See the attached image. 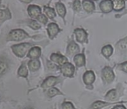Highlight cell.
Wrapping results in <instances>:
<instances>
[{
    "label": "cell",
    "mask_w": 127,
    "mask_h": 109,
    "mask_svg": "<svg viewBox=\"0 0 127 109\" xmlns=\"http://www.w3.org/2000/svg\"><path fill=\"white\" fill-rule=\"evenodd\" d=\"M122 70H124L125 72H127V62L124 63H122Z\"/></svg>",
    "instance_id": "obj_31"
},
{
    "label": "cell",
    "mask_w": 127,
    "mask_h": 109,
    "mask_svg": "<svg viewBox=\"0 0 127 109\" xmlns=\"http://www.w3.org/2000/svg\"><path fill=\"white\" fill-rule=\"evenodd\" d=\"M28 66L29 70L31 71H36L40 67V62L39 60L37 59H34L31 60L28 63Z\"/></svg>",
    "instance_id": "obj_17"
},
{
    "label": "cell",
    "mask_w": 127,
    "mask_h": 109,
    "mask_svg": "<svg viewBox=\"0 0 127 109\" xmlns=\"http://www.w3.org/2000/svg\"><path fill=\"white\" fill-rule=\"evenodd\" d=\"M73 8L75 11H80L81 10V3L79 0H75L74 3H73Z\"/></svg>",
    "instance_id": "obj_26"
},
{
    "label": "cell",
    "mask_w": 127,
    "mask_h": 109,
    "mask_svg": "<svg viewBox=\"0 0 127 109\" xmlns=\"http://www.w3.org/2000/svg\"><path fill=\"white\" fill-rule=\"evenodd\" d=\"M102 75H103V78H104V80L107 83H111L115 77L113 70L109 67H105L104 68L102 72Z\"/></svg>",
    "instance_id": "obj_4"
},
{
    "label": "cell",
    "mask_w": 127,
    "mask_h": 109,
    "mask_svg": "<svg viewBox=\"0 0 127 109\" xmlns=\"http://www.w3.org/2000/svg\"><path fill=\"white\" fill-rule=\"evenodd\" d=\"M124 1H126V0H124Z\"/></svg>",
    "instance_id": "obj_35"
},
{
    "label": "cell",
    "mask_w": 127,
    "mask_h": 109,
    "mask_svg": "<svg viewBox=\"0 0 127 109\" xmlns=\"http://www.w3.org/2000/svg\"><path fill=\"white\" fill-rule=\"evenodd\" d=\"M44 11H45V12H46V14H47V16L50 18H53L55 16V15H56L55 10H54L53 8L45 6V7H44Z\"/></svg>",
    "instance_id": "obj_21"
},
{
    "label": "cell",
    "mask_w": 127,
    "mask_h": 109,
    "mask_svg": "<svg viewBox=\"0 0 127 109\" xmlns=\"http://www.w3.org/2000/svg\"><path fill=\"white\" fill-rule=\"evenodd\" d=\"M47 30H48V36H49L50 38L52 39L59 32L60 29L59 28V27H58L57 24L55 23H50L48 25Z\"/></svg>",
    "instance_id": "obj_7"
},
{
    "label": "cell",
    "mask_w": 127,
    "mask_h": 109,
    "mask_svg": "<svg viewBox=\"0 0 127 109\" xmlns=\"http://www.w3.org/2000/svg\"><path fill=\"white\" fill-rule=\"evenodd\" d=\"M56 8H57V10L59 16H61L62 18H64L65 14H66V8H65V5L61 3H57L56 4Z\"/></svg>",
    "instance_id": "obj_18"
},
{
    "label": "cell",
    "mask_w": 127,
    "mask_h": 109,
    "mask_svg": "<svg viewBox=\"0 0 127 109\" xmlns=\"http://www.w3.org/2000/svg\"><path fill=\"white\" fill-rule=\"evenodd\" d=\"M75 38L79 42L84 43L87 41V36L88 34L83 29H76L75 30Z\"/></svg>",
    "instance_id": "obj_5"
},
{
    "label": "cell",
    "mask_w": 127,
    "mask_h": 109,
    "mask_svg": "<svg viewBox=\"0 0 127 109\" xmlns=\"http://www.w3.org/2000/svg\"><path fill=\"white\" fill-rule=\"evenodd\" d=\"M32 45L33 44H29V43L16 44V45H14L12 47V49L16 55H17L20 57H23L29 51Z\"/></svg>",
    "instance_id": "obj_1"
},
{
    "label": "cell",
    "mask_w": 127,
    "mask_h": 109,
    "mask_svg": "<svg viewBox=\"0 0 127 109\" xmlns=\"http://www.w3.org/2000/svg\"><path fill=\"white\" fill-rule=\"evenodd\" d=\"M6 68H7V65H6V63L1 61V74L3 73V72H5Z\"/></svg>",
    "instance_id": "obj_30"
},
{
    "label": "cell",
    "mask_w": 127,
    "mask_h": 109,
    "mask_svg": "<svg viewBox=\"0 0 127 109\" xmlns=\"http://www.w3.org/2000/svg\"><path fill=\"white\" fill-rule=\"evenodd\" d=\"M58 82V78L55 76H49L42 83V87L43 88H49L52 87Z\"/></svg>",
    "instance_id": "obj_11"
},
{
    "label": "cell",
    "mask_w": 127,
    "mask_h": 109,
    "mask_svg": "<svg viewBox=\"0 0 127 109\" xmlns=\"http://www.w3.org/2000/svg\"><path fill=\"white\" fill-rule=\"evenodd\" d=\"M63 109H73L74 107L73 106V104L71 102H64L62 105Z\"/></svg>",
    "instance_id": "obj_29"
},
{
    "label": "cell",
    "mask_w": 127,
    "mask_h": 109,
    "mask_svg": "<svg viewBox=\"0 0 127 109\" xmlns=\"http://www.w3.org/2000/svg\"><path fill=\"white\" fill-rule=\"evenodd\" d=\"M82 5L83 8L86 11H87L88 12H91L95 10V4L93 2V1L91 0H84L82 2Z\"/></svg>",
    "instance_id": "obj_14"
},
{
    "label": "cell",
    "mask_w": 127,
    "mask_h": 109,
    "mask_svg": "<svg viewBox=\"0 0 127 109\" xmlns=\"http://www.w3.org/2000/svg\"><path fill=\"white\" fill-rule=\"evenodd\" d=\"M114 109H126L125 107H123V106H116V107H114Z\"/></svg>",
    "instance_id": "obj_32"
},
{
    "label": "cell",
    "mask_w": 127,
    "mask_h": 109,
    "mask_svg": "<svg viewBox=\"0 0 127 109\" xmlns=\"http://www.w3.org/2000/svg\"><path fill=\"white\" fill-rule=\"evenodd\" d=\"M93 1H96V0H93Z\"/></svg>",
    "instance_id": "obj_34"
},
{
    "label": "cell",
    "mask_w": 127,
    "mask_h": 109,
    "mask_svg": "<svg viewBox=\"0 0 127 109\" xmlns=\"http://www.w3.org/2000/svg\"><path fill=\"white\" fill-rule=\"evenodd\" d=\"M18 74L20 76H23V77H27L28 75V71H27V68L26 65H25V63H23L20 68L18 69Z\"/></svg>",
    "instance_id": "obj_20"
},
{
    "label": "cell",
    "mask_w": 127,
    "mask_h": 109,
    "mask_svg": "<svg viewBox=\"0 0 127 109\" xmlns=\"http://www.w3.org/2000/svg\"><path fill=\"white\" fill-rule=\"evenodd\" d=\"M10 17L11 14L10 13V12L8 10L1 11V23H3L6 19L10 18Z\"/></svg>",
    "instance_id": "obj_22"
},
{
    "label": "cell",
    "mask_w": 127,
    "mask_h": 109,
    "mask_svg": "<svg viewBox=\"0 0 127 109\" xmlns=\"http://www.w3.org/2000/svg\"><path fill=\"white\" fill-rule=\"evenodd\" d=\"M21 1L25 3H29V2H31L32 0H21Z\"/></svg>",
    "instance_id": "obj_33"
},
{
    "label": "cell",
    "mask_w": 127,
    "mask_h": 109,
    "mask_svg": "<svg viewBox=\"0 0 127 109\" xmlns=\"http://www.w3.org/2000/svg\"><path fill=\"white\" fill-rule=\"evenodd\" d=\"M37 19L39 21V22H41L42 23H44V24H46L48 22V18L46 16L44 15V14H40V15L37 18Z\"/></svg>",
    "instance_id": "obj_28"
},
{
    "label": "cell",
    "mask_w": 127,
    "mask_h": 109,
    "mask_svg": "<svg viewBox=\"0 0 127 109\" xmlns=\"http://www.w3.org/2000/svg\"><path fill=\"white\" fill-rule=\"evenodd\" d=\"M74 62L75 65L80 67L85 65V57L83 54H78L74 57Z\"/></svg>",
    "instance_id": "obj_15"
},
{
    "label": "cell",
    "mask_w": 127,
    "mask_h": 109,
    "mask_svg": "<svg viewBox=\"0 0 127 109\" xmlns=\"http://www.w3.org/2000/svg\"><path fill=\"white\" fill-rule=\"evenodd\" d=\"M41 55V49L39 47H33L29 50L28 53V57L32 59H37Z\"/></svg>",
    "instance_id": "obj_13"
},
{
    "label": "cell",
    "mask_w": 127,
    "mask_h": 109,
    "mask_svg": "<svg viewBox=\"0 0 127 109\" xmlns=\"http://www.w3.org/2000/svg\"><path fill=\"white\" fill-rule=\"evenodd\" d=\"M116 91L114 89H112L111 91H109L106 96V98L109 100H114L116 98Z\"/></svg>",
    "instance_id": "obj_25"
},
{
    "label": "cell",
    "mask_w": 127,
    "mask_h": 109,
    "mask_svg": "<svg viewBox=\"0 0 127 109\" xmlns=\"http://www.w3.org/2000/svg\"><path fill=\"white\" fill-rule=\"evenodd\" d=\"M27 11H28L29 15L33 18H37L41 14V9L37 5H29L27 9Z\"/></svg>",
    "instance_id": "obj_8"
},
{
    "label": "cell",
    "mask_w": 127,
    "mask_h": 109,
    "mask_svg": "<svg viewBox=\"0 0 127 109\" xmlns=\"http://www.w3.org/2000/svg\"><path fill=\"white\" fill-rule=\"evenodd\" d=\"M95 79V74L93 71H87L84 73V74L83 76V80L84 82L87 85H91L92 83H93Z\"/></svg>",
    "instance_id": "obj_9"
},
{
    "label": "cell",
    "mask_w": 127,
    "mask_h": 109,
    "mask_svg": "<svg viewBox=\"0 0 127 109\" xmlns=\"http://www.w3.org/2000/svg\"><path fill=\"white\" fill-rule=\"evenodd\" d=\"M100 8L105 13H108L114 9L113 8V1L112 0H103L100 3Z\"/></svg>",
    "instance_id": "obj_6"
},
{
    "label": "cell",
    "mask_w": 127,
    "mask_h": 109,
    "mask_svg": "<svg viewBox=\"0 0 127 109\" xmlns=\"http://www.w3.org/2000/svg\"><path fill=\"white\" fill-rule=\"evenodd\" d=\"M118 47L121 50H127V38L122 40L120 41L118 44Z\"/></svg>",
    "instance_id": "obj_24"
},
{
    "label": "cell",
    "mask_w": 127,
    "mask_h": 109,
    "mask_svg": "<svg viewBox=\"0 0 127 109\" xmlns=\"http://www.w3.org/2000/svg\"><path fill=\"white\" fill-rule=\"evenodd\" d=\"M28 36V34L22 29H14L8 34V38L10 40L20 41L22 40L25 39Z\"/></svg>",
    "instance_id": "obj_2"
},
{
    "label": "cell",
    "mask_w": 127,
    "mask_h": 109,
    "mask_svg": "<svg viewBox=\"0 0 127 109\" xmlns=\"http://www.w3.org/2000/svg\"><path fill=\"white\" fill-rule=\"evenodd\" d=\"M125 7V1L124 0H114L113 1V8L114 10H122Z\"/></svg>",
    "instance_id": "obj_16"
},
{
    "label": "cell",
    "mask_w": 127,
    "mask_h": 109,
    "mask_svg": "<svg viewBox=\"0 0 127 109\" xmlns=\"http://www.w3.org/2000/svg\"><path fill=\"white\" fill-rule=\"evenodd\" d=\"M113 53V48L111 45H106L102 49V53L107 57H110Z\"/></svg>",
    "instance_id": "obj_19"
},
{
    "label": "cell",
    "mask_w": 127,
    "mask_h": 109,
    "mask_svg": "<svg viewBox=\"0 0 127 109\" xmlns=\"http://www.w3.org/2000/svg\"><path fill=\"white\" fill-rule=\"evenodd\" d=\"M61 94V91L59 89H57V88H55V87H52V88L50 89L48 91V95L50 97H53V96H55Z\"/></svg>",
    "instance_id": "obj_23"
},
{
    "label": "cell",
    "mask_w": 127,
    "mask_h": 109,
    "mask_svg": "<svg viewBox=\"0 0 127 109\" xmlns=\"http://www.w3.org/2000/svg\"><path fill=\"white\" fill-rule=\"evenodd\" d=\"M80 51V48L78 47V44H76L75 42H71L70 44L68 45L67 54L69 56H73V54H75Z\"/></svg>",
    "instance_id": "obj_12"
},
{
    "label": "cell",
    "mask_w": 127,
    "mask_h": 109,
    "mask_svg": "<svg viewBox=\"0 0 127 109\" xmlns=\"http://www.w3.org/2000/svg\"><path fill=\"white\" fill-rule=\"evenodd\" d=\"M50 59L52 60V61H54V62L57 63L60 65H63L64 63H65L67 61V59L65 57L63 56L61 54H55V53H53L51 55Z\"/></svg>",
    "instance_id": "obj_10"
},
{
    "label": "cell",
    "mask_w": 127,
    "mask_h": 109,
    "mask_svg": "<svg viewBox=\"0 0 127 109\" xmlns=\"http://www.w3.org/2000/svg\"><path fill=\"white\" fill-rule=\"evenodd\" d=\"M61 71L63 73V74L65 76L71 77L72 76L73 73H74V66L70 63H65L63 65L61 66Z\"/></svg>",
    "instance_id": "obj_3"
},
{
    "label": "cell",
    "mask_w": 127,
    "mask_h": 109,
    "mask_svg": "<svg viewBox=\"0 0 127 109\" xmlns=\"http://www.w3.org/2000/svg\"><path fill=\"white\" fill-rule=\"evenodd\" d=\"M29 25L31 27V28L34 29H38L40 28V25L37 23L36 21H31L30 23H29Z\"/></svg>",
    "instance_id": "obj_27"
}]
</instances>
